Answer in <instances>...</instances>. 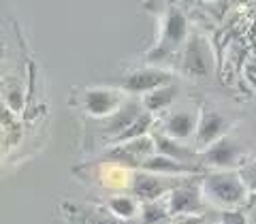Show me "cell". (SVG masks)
<instances>
[{
  "label": "cell",
  "instance_id": "603a6c76",
  "mask_svg": "<svg viewBox=\"0 0 256 224\" xmlns=\"http://www.w3.org/2000/svg\"><path fill=\"white\" fill-rule=\"evenodd\" d=\"M6 100H9V105H11V109H22V105H24V96H22V90H18V88H11L9 90V94H6Z\"/></svg>",
  "mask_w": 256,
  "mask_h": 224
},
{
  "label": "cell",
  "instance_id": "8fae6325",
  "mask_svg": "<svg viewBox=\"0 0 256 224\" xmlns=\"http://www.w3.org/2000/svg\"><path fill=\"white\" fill-rule=\"evenodd\" d=\"M139 171L148 173H158V175H171V178H182V175H196L201 173V166L196 162H180L164 154H150L148 158H143L139 162Z\"/></svg>",
  "mask_w": 256,
  "mask_h": 224
},
{
  "label": "cell",
  "instance_id": "ba28073f",
  "mask_svg": "<svg viewBox=\"0 0 256 224\" xmlns=\"http://www.w3.org/2000/svg\"><path fill=\"white\" fill-rule=\"evenodd\" d=\"M124 102V92L116 88H88L82 96L86 114L92 118H107Z\"/></svg>",
  "mask_w": 256,
  "mask_h": 224
},
{
  "label": "cell",
  "instance_id": "9c48e42d",
  "mask_svg": "<svg viewBox=\"0 0 256 224\" xmlns=\"http://www.w3.org/2000/svg\"><path fill=\"white\" fill-rule=\"evenodd\" d=\"M182 68L184 73L194 77V79H203L212 73L214 68V56L210 52V47L203 41L201 36H192L186 50H184V58H182Z\"/></svg>",
  "mask_w": 256,
  "mask_h": 224
},
{
  "label": "cell",
  "instance_id": "d4e9b609",
  "mask_svg": "<svg viewBox=\"0 0 256 224\" xmlns=\"http://www.w3.org/2000/svg\"><path fill=\"white\" fill-rule=\"evenodd\" d=\"M246 205H248V207H256V194H248Z\"/></svg>",
  "mask_w": 256,
  "mask_h": 224
},
{
  "label": "cell",
  "instance_id": "52a82bcc",
  "mask_svg": "<svg viewBox=\"0 0 256 224\" xmlns=\"http://www.w3.org/2000/svg\"><path fill=\"white\" fill-rule=\"evenodd\" d=\"M173 82H175V77L171 70L146 66V68H137L132 73H128L122 79V90L128 94H146V92H152L160 86H166Z\"/></svg>",
  "mask_w": 256,
  "mask_h": 224
},
{
  "label": "cell",
  "instance_id": "7402d4cb",
  "mask_svg": "<svg viewBox=\"0 0 256 224\" xmlns=\"http://www.w3.org/2000/svg\"><path fill=\"white\" fill-rule=\"evenodd\" d=\"M175 224H207V220L201 214H182V216H173Z\"/></svg>",
  "mask_w": 256,
  "mask_h": 224
},
{
  "label": "cell",
  "instance_id": "ac0fdd59",
  "mask_svg": "<svg viewBox=\"0 0 256 224\" xmlns=\"http://www.w3.org/2000/svg\"><path fill=\"white\" fill-rule=\"evenodd\" d=\"M169 218L171 216L164 205H160L158 201H143V205H141V222L143 224H162Z\"/></svg>",
  "mask_w": 256,
  "mask_h": 224
},
{
  "label": "cell",
  "instance_id": "2e32d148",
  "mask_svg": "<svg viewBox=\"0 0 256 224\" xmlns=\"http://www.w3.org/2000/svg\"><path fill=\"white\" fill-rule=\"evenodd\" d=\"M154 126V118L148 111H143V114L134 120V122L126 128L124 132H120L116 139H111V143H124V141H130V139H137V137H143V134H150V128Z\"/></svg>",
  "mask_w": 256,
  "mask_h": 224
},
{
  "label": "cell",
  "instance_id": "30bf717a",
  "mask_svg": "<svg viewBox=\"0 0 256 224\" xmlns=\"http://www.w3.org/2000/svg\"><path fill=\"white\" fill-rule=\"evenodd\" d=\"M154 152H156V148H154V139H152V134H143V137H137V139L116 143V148L107 152L105 160H114V162L137 166L139 169L141 160L148 158L150 154H154Z\"/></svg>",
  "mask_w": 256,
  "mask_h": 224
},
{
  "label": "cell",
  "instance_id": "ffe728a7",
  "mask_svg": "<svg viewBox=\"0 0 256 224\" xmlns=\"http://www.w3.org/2000/svg\"><path fill=\"white\" fill-rule=\"evenodd\" d=\"M239 178L246 184V188L250 194H256V160H246V162L237 169Z\"/></svg>",
  "mask_w": 256,
  "mask_h": 224
},
{
  "label": "cell",
  "instance_id": "277c9868",
  "mask_svg": "<svg viewBox=\"0 0 256 224\" xmlns=\"http://www.w3.org/2000/svg\"><path fill=\"white\" fill-rule=\"evenodd\" d=\"M203 192H201V182L198 180H186L180 186H175L169 192V201H166V212L173 216L182 214H203Z\"/></svg>",
  "mask_w": 256,
  "mask_h": 224
},
{
  "label": "cell",
  "instance_id": "9a60e30c",
  "mask_svg": "<svg viewBox=\"0 0 256 224\" xmlns=\"http://www.w3.org/2000/svg\"><path fill=\"white\" fill-rule=\"evenodd\" d=\"M180 94V86L178 84H166V86H160L156 90L146 92L141 98V107L148 111V114H160L164 111L166 107H171V102L178 98Z\"/></svg>",
  "mask_w": 256,
  "mask_h": 224
},
{
  "label": "cell",
  "instance_id": "7a4b0ae2",
  "mask_svg": "<svg viewBox=\"0 0 256 224\" xmlns=\"http://www.w3.org/2000/svg\"><path fill=\"white\" fill-rule=\"evenodd\" d=\"M248 160V150L239 141L224 134L203 152H198V162L214 166L216 171H235Z\"/></svg>",
  "mask_w": 256,
  "mask_h": 224
},
{
  "label": "cell",
  "instance_id": "4fadbf2b",
  "mask_svg": "<svg viewBox=\"0 0 256 224\" xmlns=\"http://www.w3.org/2000/svg\"><path fill=\"white\" fill-rule=\"evenodd\" d=\"M143 111H146V109L141 107V102H137V100H124L122 105L114 111V114L107 116V122H105V126H102V134H107L109 139H116L120 132H124L126 128L143 114Z\"/></svg>",
  "mask_w": 256,
  "mask_h": 224
},
{
  "label": "cell",
  "instance_id": "6da1fadb",
  "mask_svg": "<svg viewBox=\"0 0 256 224\" xmlns=\"http://www.w3.org/2000/svg\"><path fill=\"white\" fill-rule=\"evenodd\" d=\"M198 182H201L203 196H207L210 201L218 203L222 207H228V210H235V207L246 205L248 194H250L237 171L205 173Z\"/></svg>",
  "mask_w": 256,
  "mask_h": 224
},
{
  "label": "cell",
  "instance_id": "3957f363",
  "mask_svg": "<svg viewBox=\"0 0 256 224\" xmlns=\"http://www.w3.org/2000/svg\"><path fill=\"white\" fill-rule=\"evenodd\" d=\"M188 36V20L182 11H178L175 6H171L164 15V22H162V30H160V41L158 45L148 54V60L150 62H158V60H164L169 54H173L178 47L184 45Z\"/></svg>",
  "mask_w": 256,
  "mask_h": 224
},
{
  "label": "cell",
  "instance_id": "cb8c5ba5",
  "mask_svg": "<svg viewBox=\"0 0 256 224\" xmlns=\"http://www.w3.org/2000/svg\"><path fill=\"white\" fill-rule=\"evenodd\" d=\"M246 216H248V224H256V207H250V212Z\"/></svg>",
  "mask_w": 256,
  "mask_h": 224
},
{
  "label": "cell",
  "instance_id": "5b68a950",
  "mask_svg": "<svg viewBox=\"0 0 256 224\" xmlns=\"http://www.w3.org/2000/svg\"><path fill=\"white\" fill-rule=\"evenodd\" d=\"M233 128V124L218 111L212 109H201L198 111V122H196V130H194V150L203 152L207 146H212L214 141H218L224 134H228V130Z\"/></svg>",
  "mask_w": 256,
  "mask_h": 224
},
{
  "label": "cell",
  "instance_id": "e0dca14e",
  "mask_svg": "<svg viewBox=\"0 0 256 224\" xmlns=\"http://www.w3.org/2000/svg\"><path fill=\"white\" fill-rule=\"evenodd\" d=\"M107 207H109V212L120 220H130L139 212L137 201L130 198V196H111L107 201Z\"/></svg>",
  "mask_w": 256,
  "mask_h": 224
},
{
  "label": "cell",
  "instance_id": "5bb4252c",
  "mask_svg": "<svg viewBox=\"0 0 256 224\" xmlns=\"http://www.w3.org/2000/svg\"><path fill=\"white\" fill-rule=\"evenodd\" d=\"M152 139H154V148L158 154H164L173 160H180V162H198V152L194 148L184 146V143L166 137L164 132H154Z\"/></svg>",
  "mask_w": 256,
  "mask_h": 224
},
{
  "label": "cell",
  "instance_id": "8992f818",
  "mask_svg": "<svg viewBox=\"0 0 256 224\" xmlns=\"http://www.w3.org/2000/svg\"><path fill=\"white\" fill-rule=\"evenodd\" d=\"M182 180L178 178H162L158 173H148V171H139L132 178V192L139 201H160L164 194L180 186Z\"/></svg>",
  "mask_w": 256,
  "mask_h": 224
},
{
  "label": "cell",
  "instance_id": "44dd1931",
  "mask_svg": "<svg viewBox=\"0 0 256 224\" xmlns=\"http://www.w3.org/2000/svg\"><path fill=\"white\" fill-rule=\"evenodd\" d=\"M220 224H248V216L244 212L235 210H226L220 214Z\"/></svg>",
  "mask_w": 256,
  "mask_h": 224
},
{
  "label": "cell",
  "instance_id": "4316f807",
  "mask_svg": "<svg viewBox=\"0 0 256 224\" xmlns=\"http://www.w3.org/2000/svg\"><path fill=\"white\" fill-rule=\"evenodd\" d=\"M162 224H166V222H162Z\"/></svg>",
  "mask_w": 256,
  "mask_h": 224
},
{
  "label": "cell",
  "instance_id": "7c38bea8",
  "mask_svg": "<svg viewBox=\"0 0 256 224\" xmlns=\"http://www.w3.org/2000/svg\"><path fill=\"white\" fill-rule=\"evenodd\" d=\"M196 122H198V111H194V109L173 111V114H169L164 118L162 132L175 141H188V139L194 137Z\"/></svg>",
  "mask_w": 256,
  "mask_h": 224
},
{
  "label": "cell",
  "instance_id": "484cf974",
  "mask_svg": "<svg viewBox=\"0 0 256 224\" xmlns=\"http://www.w3.org/2000/svg\"><path fill=\"white\" fill-rule=\"evenodd\" d=\"M2 56H4V50H2V47H0V60H2Z\"/></svg>",
  "mask_w": 256,
  "mask_h": 224
},
{
  "label": "cell",
  "instance_id": "d6986e66",
  "mask_svg": "<svg viewBox=\"0 0 256 224\" xmlns=\"http://www.w3.org/2000/svg\"><path fill=\"white\" fill-rule=\"evenodd\" d=\"M75 210L79 216H82V224H124L111 212L105 214L102 210H90V207H75Z\"/></svg>",
  "mask_w": 256,
  "mask_h": 224
}]
</instances>
